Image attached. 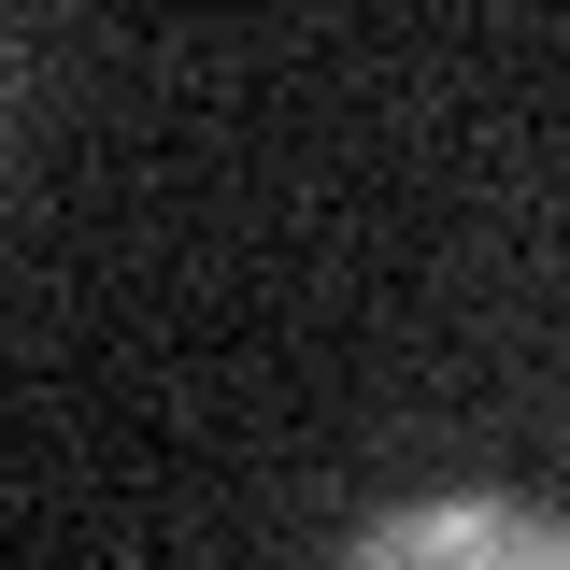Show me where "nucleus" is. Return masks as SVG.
<instances>
[{
	"instance_id": "f257e3e1",
	"label": "nucleus",
	"mask_w": 570,
	"mask_h": 570,
	"mask_svg": "<svg viewBox=\"0 0 570 570\" xmlns=\"http://www.w3.org/2000/svg\"><path fill=\"white\" fill-rule=\"evenodd\" d=\"M328 570H570V528L557 513H528V499H400V513H371Z\"/></svg>"
}]
</instances>
